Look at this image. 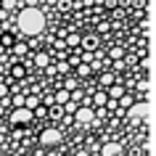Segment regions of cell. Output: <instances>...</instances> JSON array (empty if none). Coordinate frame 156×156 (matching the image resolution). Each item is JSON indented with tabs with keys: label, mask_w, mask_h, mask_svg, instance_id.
Masks as SVG:
<instances>
[{
	"label": "cell",
	"mask_w": 156,
	"mask_h": 156,
	"mask_svg": "<svg viewBox=\"0 0 156 156\" xmlns=\"http://www.w3.org/2000/svg\"><path fill=\"white\" fill-rule=\"evenodd\" d=\"M69 69H72V66L66 64V61H61V64H58V66H53V72H58V74H66V72H69Z\"/></svg>",
	"instance_id": "obj_20"
},
{
	"label": "cell",
	"mask_w": 156,
	"mask_h": 156,
	"mask_svg": "<svg viewBox=\"0 0 156 156\" xmlns=\"http://www.w3.org/2000/svg\"><path fill=\"white\" fill-rule=\"evenodd\" d=\"M24 106L34 111V108L40 106V95H34V93H32V95H27V98H24Z\"/></svg>",
	"instance_id": "obj_11"
},
{
	"label": "cell",
	"mask_w": 156,
	"mask_h": 156,
	"mask_svg": "<svg viewBox=\"0 0 156 156\" xmlns=\"http://www.w3.org/2000/svg\"><path fill=\"white\" fill-rule=\"evenodd\" d=\"M93 119H95V108L77 106V111H74V122H77V124H90Z\"/></svg>",
	"instance_id": "obj_4"
},
{
	"label": "cell",
	"mask_w": 156,
	"mask_h": 156,
	"mask_svg": "<svg viewBox=\"0 0 156 156\" xmlns=\"http://www.w3.org/2000/svg\"><path fill=\"white\" fill-rule=\"evenodd\" d=\"M80 45L85 50H98L101 40H98V34H85V37H80Z\"/></svg>",
	"instance_id": "obj_6"
},
{
	"label": "cell",
	"mask_w": 156,
	"mask_h": 156,
	"mask_svg": "<svg viewBox=\"0 0 156 156\" xmlns=\"http://www.w3.org/2000/svg\"><path fill=\"white\" fill-rule=\"evenodd\" d=\"M124 93H127V90H124L122 85H111V90H108V98H111V101H119Z\"/></svg>",
	"instance_id": "obj_9"
},
{
	"label": "cell",
	"mask_w": 156,
	"mask_h": 156,
	"mask_svg": "<svg viewBox=\"0 0 156 156\" xmlns=\"http://www.w3.org/2000/svg\"><path fill=\"white\" fill-rule=\"evenodd\" d=\"M98 154L101 156H122V146H119V143H106Z\"/></svg>",
	"instance_id": "obj_7"
},
{
	"label": "cell",
	"mask_w": 156,
	"mask_h": 156,
	"mask_svg": "<svg viewBox=\"0 0 156 156\" xmlns=\"http://www.w3.org/2000/svg\"><path fill=\"white\" fill-rule=\"evenodd\" d=\"M146 93H148V80L143 77L138 82V101H146Z\"/></svg>",
	"instance_id": "obj_12"
},
{
	"label": "cell",
	"mask_w": 156,
	"mask_h": 156,
	"mask_svg": "<svg viewBox=\"0 0 156 156\" xmlns=\"http://www.w3.org/2000/svg\"><path fill=\"white\" fill-rule=\"evenodd\" d=\"M74 3H77V0H74Z\"/></svg>",
	"instance_id": "obj_29"
},
{
	"label": "cell",
	"mask_w": 156,
	"mask_h": 156,
	"mask_svg": "<svg viewBox=\"0 0 156 156\" xmlns=\"http://www.w3.org/2000/svg\"><path fill=\"white\" fill-rule=\"evenodd\" d=\"M93 101H95V106H106V103H108V93L95 90V93H93Z\"/></svg>",
	"instance_id": "obj_10"
},
{
	"label": "cell",
	"mask_w": 156,
	"mask_h": 156,
	"mask_svg": "<svg viewBox=\"0 0 156 156\" xmlns=\"http://www.w3.org/2000/svg\"><path fill=\"white\" fill-rule=\"evenodd\" d=\"M77 156H90V154H87V151H80V154H77Z\"/></svg>",
	"instance_id": "obj_27"
},
{
	"label": "cell",
	"mask_w": 156,
	"mask_h": 156,
	"mask_svg": "<svg viewBox=\"0 0 156 156\" xmlns=\"http://www.w3.org/2000/svg\"><path fill=\"white\" fill-rule=\"evenodd\" d=\"M11 103H13V106H24V95H13Z\"/></svg>",
	"instance_id": "obj_23"
},
{
	"label": "cell",
	"mask_w": 156,
	"mask_h": 156,
	"mask_svg": "<svg viewBox=\"0 0 156 156\" xmlns=\"http://www.w3.org/2000/svg\"><path fill=\"white\" fill-rule=\"evenodd\" d=\"M90 156H101V154H98V151H93V154H90Z\"/></svg>",
	"instance_id": "obj_28"
},
{
	"label": "cell",
	"mask_w": 156,
	"mask_h": 156,
	"mask_svg": "<svg viewBox=\"0 0 156 156\" xmlns=\"http://www.w3.org/2000/svg\"><path fill=\"white\" fill-rule=\"evenodd\" d=\"M61 130L58 127H48V130H42V135H40V143L42 146H58L61 143Z\"/></svg>",
	"instance_id": "obj_3"
},
{
	"label": "cell",
	"mask_w": 156,
	"mask_h": 156,
	"mask_svg": "<svg viewBox=\"0 0 156 156\" xmlns=\"http://www.w3.org/2000/svg\"><path fill=\"white\" fill-rule=\"evenodd\" d=\"M13 53H16V56H27V45H16Z\"/></svg>",
	"instance_id": "obj_25"
},
{
	"label": "cell",
	"mask_w": 156,
	"mask_h": 156,
	"mask_svg": "<svg viewBox=\"0 0 156 156\" xmlns=\"http://www.w3.org/2000/svg\"><path fill=\"white\" fill-rule=\"evenodd\" d=\"M108 56L114 58V61H119V58L124 56V50H122V48H111V53H108Z\"/></svg>",
	"instance_id": "obj_21"
},
{
	"label": "cell",
	"mask_w": 156,
	"mask_h": 156,
	"mask_svg": "<svg viewBox=\"0 0 156 156\" xmlns=\"http://www.w3.org/2000/svg\"><path fill=\"white\" fill-rule=\"evenodd\" d=\"M101 82L106 85V87H108V85H114V82H116V74H114V72H106V74H101Z\"/></svg>",
	"instance_id": "obj_14"
},
{
	"label": "cell",
	"mask_w": 156,
	"mask_h": 156,
	"mask_svg": "<svg viewBox=\"0 0 156 156\" xmlns=\"http://www.w3.org/2000/svg\"><path fill=\"white\" fill-rule=\"evenodd\" d=\"M11 74H13V77H16V80H24V66H13V69H11Z\"/></svg>",
	"instance_id": "obj_19"
},
{
	"label": "cell",
	"mask_w": 156,
	"mask_h": 156,
	"mask_svg": "<svg viewBox=\"0 0 156 156\" xmlns=\"http://www.w3.org/2000/svg\"><path fill=\"white\" fill-rule=\"evenodd\" d=\"M0 45H3V48H8V45H13V40H11V34H3V37H0Z\"/></svg>",
	"instance_id": "obj_22"
},
{
	"label": "cell",
	"mask_w": 156,
	"mask_h": 156,
	"mask_svg": "<svg viewBox=\"0 0 156 156\" xmlns=\"http://www.w3.org/2000/svg\"><path fill=\"white\" fill-rule=\"evenodd\" d=\"M32 119H34V114L27 106H13V111H11V124H29Z\"/></svg>",
	"instance_id": "obj_2"
},
{
	"label": "cell",
	"mask_w": 156,
	"mask_h": 156,
	"mask_svg": "<svg viewBox=\"0 0 156 156\" xmlns=\"http://www.w3.org/2000/svg\"><path fill=\"white\" fill-rule=\"evenodd\" d=\"M69 101H72V93L66 90V87H61V90L53 95V103H58V106H64V103H69Z\"/></svg>",
	"instance_id": "obj_8"
},
{
	"label": "cell",
	"mask_w": 156,
	"mask_h": 156,
	"mask_svg": "<svg viewBox=\"0 0 156 156\" xmlns=\"http://www.w3.org/2000/svg\"><path fill=\"white\" fill-rule=\"evenodd\" d=\"M34 64H37V66H42V69H45V66L50 64V53H37V56H34Z\"/></svg>",
	"instance_id": "obj_13"
},
{
	"label": "cell",
	"mask_w": 156,
	"mask_h": 156,
	"mask_svg": "<svg viewBox=\"0 0 156 156\" xmlns=\"http://www.w3.org/2000/svg\"><path fill=\"white\" fill-rule=\"evenodd\" d=\"M61 114H64V106H58V103L48 111V116H50V119H61Z\"/></svg>",
	"instance_id": "obj_15"
},
{
	"label": "cell",
	"mask_w": 156,
	"mask_h": 156,
	"mask_svg": "<svg viewBox=\"0 0 156 156\" xmlns=\"http://www.w3.org/2000/svg\"><path fill=\"white\" fill-rule=\"evenodd\" d=\"M66 45H69V48H77V45H80V37H77V34H69V37H66Z\"/></svg>",
	"instance_id": "obj_18"
},
{
	"label": "cell",
	"mask_w": 156,
	"mask_h": 156,
	"mask_svg": "<svg viewBox=\"0 0 156 156\" xmlns=\"http://www.w3.org/2000/svg\"><path fill=\"white\" fill-rule=\"evenodd\" d=\"M119 101H122V106H124V108H130L132 103H135V98H132L130 93H124V95H122V98H119Z\"/></svg>",
	"instance_id": "obj_17"
},
{
	"label": "cell",
	"mask_w": 156,
	"mask_h": 156,
	"mask_svg": "<svg viewBox=\"0 0 156 156\" xmlns=\"http://www.w3.org/2000/svg\"><path fill=\"white\" fill-rule=\"evenodd\" d=\"M8 85H5V82H0V98H5V95H8Z\"/></svg>",
	"instance_id": "obj_26"
},
{
	"label": "cell",
	"mask_w": 156,
	"mask_h": 156,
	"mask_svg": "<svg viewBox=\"0 0 156 156\" xmlns=\"http://www.w3.org/2000/svg\"><path fill=\"white\" fill-rule=\"evenodd\" d=\"M130 119H146V114H148V106H146V101H135L130 106Z\"/></svg>",
	"instance_id": "obj_5"
},
{
	"label": "cell",
	"mask_w": 156,
	"mask_h": 156,
	"mask_svg": "<svg viewBox=\"0 0 156 156\" xmlns=\"http://www.w3.org/2000/svg\"><path fill=\"white\" fill-rule=\"evenodd\" d=\"M66 90H69V93L77 90V82H74V77H69V80H66Z\"/></svg>",
	"instance_id": "obj_24"
},
{
	"label": "cell",
	"mask_w": 156,
	"mask_h": 156,
	"mask_svg": "<svg viewBox=\"0 0 156 156\" xmlns=\"http://www.w3.org/2000/svg\"><path fill=\"white\" fill-rule=\"evenodd\" d=\"M90 72H93V69H90V64H80V66H77V74H80V77H87Z\"/></svg>",
	"instance_id": "obj_16"
},
{
	"label": "cell",
	"mask_w": 156,
	"mask_h": 156,
	"mask_svg": "<svg viewBox=\"0 0 156 156\" xmlns=\"http://www.w3.org/2000/svg\"><path fill=\"white\" fill-rule=\"evenodd\" d=\"M16 27L21 29L24 37H34V34H40L42 29H45V16H42V11L34 8V5L21 8V13H19V19H16Z\"/></svg>",
	"instance_id": "obj_1"
}]
</instances>
